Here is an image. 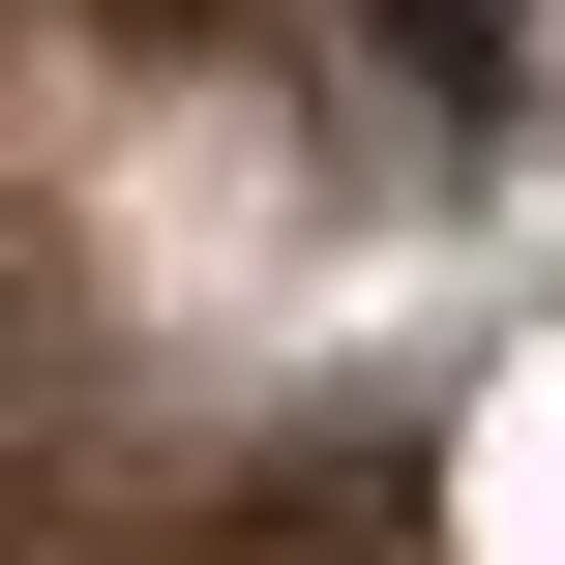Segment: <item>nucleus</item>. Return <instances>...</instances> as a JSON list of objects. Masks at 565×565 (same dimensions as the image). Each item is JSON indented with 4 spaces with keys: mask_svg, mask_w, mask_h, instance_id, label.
<instances>
[]
</instances>
